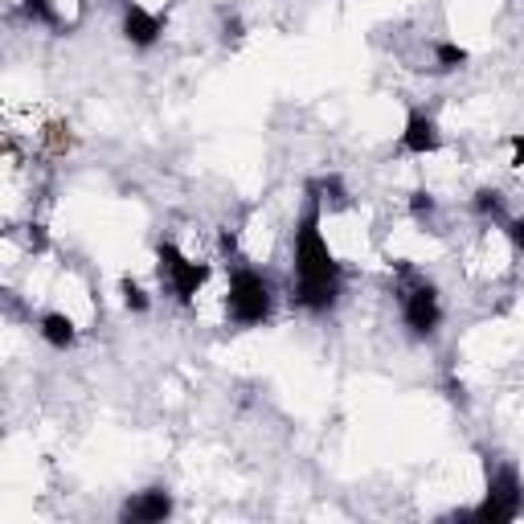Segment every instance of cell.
<instances>
[{
    "label": "cell",
    "instance_id": "cell-18",
    "mask_svg": "<svg viewBox=\"0 0 524 524\" xmlns=\"http://www.w3.org/2000/svg\"><path fill=\"white\" fill-rule=\"evenodd\" d=\"M242 37V21L234 17V21H226V41H238Z\"/></svg>",
    "mask_w": 524,
    "mask_h": 524
},
{
    "label": "cell",
    "instance_id": "cell-2",
    "mask_svg": "<svg viewBox=\"0 0 524 524\" xmlns=\"http://www.w3.org/2000/svg\"><path fill=\"white\" fill-rule=\"evenodd\" d=\"M226 312L238 328H258L271 316V283L250 267L230 271V291H226Z\"/></svg>",
    "mask_w": 524,
    "mask_h": 524
},
{
    "label": "cell",
    "instance_id": "cell-14",
    "mask_svg": "<svg viewBox=\"0 0 524 524\" xmlns=\"http://www.w3.org/2000/svg\"><path fill=\"white\" fill-rule=\"evenodd\" d=\"M410 213H414V217H430V213H434V197H430V193H414V197H410Z\"/></svg>",
    "mask_w": 524,
    "mask_h": 524
},
{
    "label": "cell",
    "instance_id": "cell-12",
    "mask_svg": "<svg viewBox=\"0 0 524 524\" xmlns=\"http://www.w3.org/2000/svg\"><path fill=\"white\" fill-rule=\"evenodd\" d=\"M119 295H123V308H127V312H148V295H144V287H140L136 279H123V283H119Z\"/></svg>",
    "mask_w": 524,
    "mask_h": 524
},
{
    "label": "cell",
    "instance_id": "cell-6",
    "mask_svg": "<svg viewBox=\"0 0 524 524\" xmlns=\"http://www.w3.org/2000/svg\"><path fill=\"white\" fill-rule=\"evenodd\" d=\"M168 516H172V496H168L164 488H144V492H136V496L123 504V512H119L123 524H160V520H168Z\"/></svg>",
    "mask_w": 524,
    "mask_h": 524
},
{
    "label": "cell",
    "instance_id": "cell-19",
    "mask_svg": "<svg viewBox=\"0 0 524 524\" xmlns=\"http://www.w3.org/2000/svg\"><path fill=\"white\" fill-rule=\"evenodd\" d=\"M123 5H127V0H123Z\"/></svg>",
    "mask_w": 524,
    "mask_h": 524
},
{
    "label": "cell",
    "instance_id": "cell-15",
    "mask_svg": "<svg viewBox=\"0 0 524 524\" xmlns=\"http://www.w3.org/2000/svg\"><path fill=\"white\" fill-rule=\"evenodd\" d=\"M25 246H29L33 254H41V250H46V230H41V226H29V234H25Z\"/></svg>",
    "mask_w": 524,
    "mask_h": 524
},
{
    "label": "cell",
    "instance_id": "cell-11",
    "mask_svg": "<svg viewBox=\"0 0 524 524\" xmlns=\"http://www.w3.org/2000/svg\"><path fill=\"white\" fill-rule=\"evenodd\" d=\"M471 205H475L479 217H496V222L504 217V197H500V189H479Z\"/></svg>",
    "mask_w": 524,
    "mask_h": 524
},
{
    "label": "cell",
    "instance_id": "cell-5",
    "mask_svg": "<svg viewBox=\"0 0 524 524\" xmlns=\"http://www.w3.org/2000/svg\"><path fill=\"white\" fill-rule=\"evenodd\" d=\"M402 316H406V328L414 336H430L443 320V308H439V291L430 283H414L402 291Z\"/></svg>",
    "mask_w": 524,
    "mask_h": 524
},
{
    "label": "cell",
    "instance_id": "cell-7",
    "mask_svg": "<svg viewBox=\"0 0 524 524\" xmlns=\"http://www.w3.org/2000/svg\"><path fill=\"white\" fill-rule=\"evenodd\" d=\"M164 33V21L156 13H148L144 5H136V0H127L123 5V37L131 41L136 50H152L156 41Z\"/></svg>",
    "mask_w": 524,
    "mask_h": 524
},
{
    "label": "cell",
    "instance_id": "cell-17",
    "mask_svg": "<svg viewBox=\"0 0 524 524\" xmlns=\"http://www.w3.org/2000/svg\"><path fill=\"white\" fill-rule=\"evenodd\" d=\"M508 144H512V164H516V168H524V136L516 131V136H508Z\"/></svg>",
    "mask_w": 524,
    "mask_h": 524
},
{
    "label": "cell",
    "instance_id": "cell-1",
    "mask_svg": "<svg viewBox=\"0 0 524 524\" xmlns=\"http://www.w3.org/2000/svg\"><path fill=\"white\" fill-rule=\"evenodd\" d=\"M340 299V262L328 250V238L320 230V197L312 185L308 209L295 222V291L291 303L303 312H328Z\"/></svg>",
    "mask_w": 524,
    "mask_h": 524
},
{
    "label": "cell",
    "instance_id": "cell-8",
    "mask_svg": "<svg viewBox=\"0 0 524 524\" xmlns=\"http://www.w3.org/2000/svg\"><path fill=\"white\" fill-rule=\"evenodd\" d=\"M439 148H443L439 123H434L430 115H422V111H410L406 131H402V152H410V156H430V152H439Z\"/></svg>",
    "mask_w": 524,
    "mask_h": 524
},
{
    "label": "cell",
    "instance_id": "cell-4",
    "mask_svg": "<svg viewBox=\"0 0 524 524\" xmlns=\"http://www.w3.org/2000/svg\"><path fill=\"white\" fill-rule=\"evenodd\" d=\"M160 275L168 279V287H172V295H177L181 303H193L197 299V291L205 287V279H209V267L205 262H193V258H185L172 242H160Z\"/></svg>",
    "mask_w": 524,
    "mask_h": 524
},
{
    "label": "cell",
    "instance_id": "cell-16",
    "mask_svg": "<svg viewBox=\"0 0 524 524\" xmlns=\"http://www.w3.org/2000/svg\"><path fill=\"white\" fill-rule=\"evenodd\" d=\"M504 230H508V242H512L516 250H524V217H516V222H508Z\"/></svg>",
    "mask_w": 524,
    "mask_h": 524
},
{
    "label": "cell",
    "instance_id": "cell-13",
    "mask_svg": "<svg viewBox=\"0 0 524 524\" xmlns=\"http://www.w3.org/2000/svg\"><path fill=\"white\" fill-rule=\"evenodd\" d=\"M434 58H439L443 70H459V66L467 62V50L455 46V41H439V46H434Z\"/></svg>",
    "mask_w": 524,
    "mask_h": 524
},
{
    "label": "cell",
    "instance_id": "cell-10",
    "mask_svg": "<svg viewBox=\"0 0 524 524\" xmlns=\"http://www.w3.org/2000/svg\"><path fill=\"white\" fill-rule=\"evenodd\" d=\"M21 13H25L33 25L58 29V9H54V0H21Z\"/></svg>",
    "mask_w": 524,
    "mask_h": 524
},
{
    "label": "cell",
    "instance_id": "cell-9",
    "mask_svg": "<svg viewBox=\"0 0 524 524\" xmlns=\"http://www.w3.org/2000/svg\"><path fill=\"white\" fill-rule=\"evenodd\" d=\"M37 332H41V340H46L50 348H70L74 340H78V328H74V320L70 316H62V312H46L37 320Z\"/></svg>",
    "mask_w": 524,
    "mask_h": 524
},
{
    "label": "cell",
    "instance_id": "cell-3",
    "mask_svg": "<svg viewBox=\"0 0 524 524\" xmlns=\"http://www.w3.org/2000/svg\"><path fill=\"white\" fill-rule=\"evenodd\" d=\"M524 512V488H520V475L516 467L492 463L488 459V496L479 508H471V520H484V524H508Z\"/></svg>",
    "mask_w": 524,
    "mask_h": 524
}]
</instances>
